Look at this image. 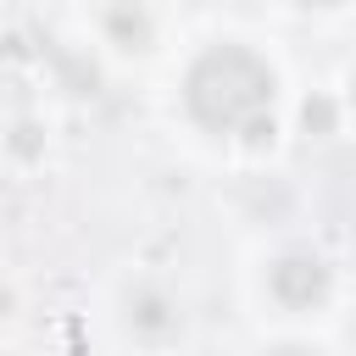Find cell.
I'll list each match as a JSON object with an SVG mask.
<instances>
[{
	"label": "cell",
	"mask_w": 356,
	"mask_h": 356,
	"mask_svg": "<svg viewBox=\"0 0 356 356\" xmlns=\"http://www.w3.org/2000/svg\"><path fill=\"white\" fill-rule=\"evenodd\" d=\"M184 100L195 111V122L217 128V134H245V139H273V67L261 56H250L245 44H217L206 50L189 78H184Z\"/></svg>",
	"instance_id": "1"
},
{
	"label": "cell",
	"mask_w": 356,
	"mask_h": 356,
	"mask_svg": "<svg viewBox=\"0 0 356 356\" xmlns=\"http://www.w3.org/2000/svg\"><path fill=\"white\" fill-rule=\"evenodd\" d=\"M273 295L284 306H317L328 295V267L317 256H284L273 267Z\"/></svg>",
	"instance_id": "2"
},
{
	"label": "cell",
	"mask_w": 356,
	"mask_h": 356,
	"mask_svg": "<svg viewBox=\"0 0 356 356\" xmlns=\"http://www.w3.org/2000/svg\"><path fill=\"white\" fill-rule=\"evenodd\" d=\"M134 323H139L145 334H167V328H172L167 300H161V295H150V289H139V295H134Z\"/></svg>",
	"instance_id": "3"
},
{
	"label": "cell",
	"mask_w": 356,
	"mask_h": 356,
	"mask_svg": "<svg viewBox=\"0 0 356 356\" xmlns=\"http://www.w3.org/2000/svg\"><path fill=\"white\" fill-rule=\"evenodd\" d=\"M300 122H306L312 134H334V106H328V100H306Z\"/></svg>",
	"instance_id": "4"
},
{
	"label": "cell",
	"mask_w": 356,
	"mask_h": 356,
	"mask_svg": "<svg viewBox=\"0 0 356 356\" xmlns=\"http://www.w3.org/2000/svg\"><path fill=\"white\" fill-rule=\"evenodd\" d=\"M106 22H111V33H122V39H134V44L145 39V17H139V11H111Z\"/></svg>",
	"instance_id": "5"
},
{
	"label": "cell",
	"mask_w": 356,
	"mask_h": 356,
	"mask_svg": "<svg viewBox=\"0 0 356 356\" xmlns=\"http://www.w3.org/2000/svg\"><path fill=\"white\" fill-rule=\"evenodd\" d=\"M278 356H312V350H300V345H284V350H278Z\"/></svg>",
	"instance_id": "6"
}]
</instances>
